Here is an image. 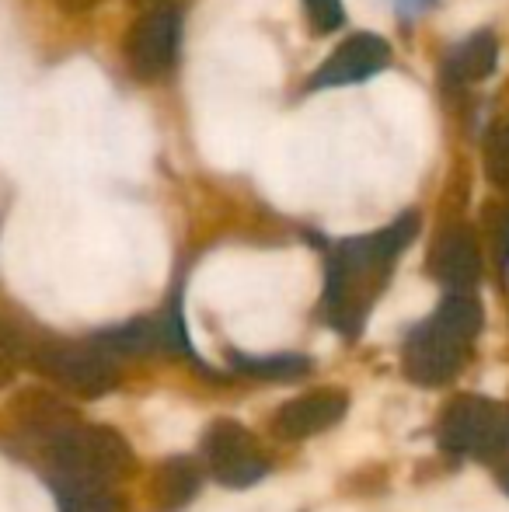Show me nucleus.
Masks as SVG:
<instances>
[{
    "mask_svg": "<svg viewBox=\"0 0 509 512\" xmlns=\"http://www.w3.org/2000/svg\"><path fill=\"white\" fill-rule=\"evenodd\" d=\"M178 32H182V18L171 4L150 7L143 18L133 21L126 35V67L136 81H154L175 63L178 53Z\"/></svg>",
    "mask_w": 509,
    "mask_h": 512,
    "instance_id": "3",
    "label": "nucleus"
},
{
    "mask_svg": "<svg viewBox=\"0 0 509 512\" xmlns=\"http://www.w3.org/2000/svg\"><path fill=\"white\" fill-rule=\"evenodd\" d=\"M133 4L136 7H147V11H150V7H164V4H171V0H133Z\"/></svg>",
    "mask_w": 509,
    "mask_h": 512,
    "instance_id": "16",
    "label": "nucleus"
},
{
    "mask_svg": "<svg viewBox=\"0 0 509 512\" xmlns=\"http://www.w3.org/2000/svg\"><path fill=\"white\" fill-rule=\"evenodd\" d=\"M60 506L63 512H119V502L105 488L84 478H70V485L60 488Z\"/></svg>",
    "mask_w": 509,
    "mask_h": 512,
    "instance_id": "11",
    "label": "nucleus"
},
{
    "mask_svg": "<svg viewBox=\"0 0 509 512\" xmlns=\"http://www.w3.org/2000/svg\"><path fill=\"white\" fill-rule=\"evenodd\" d=\"M304 14L311 21L314 32H339L346 11H342V0H304Z\"/></svg>",
    "mask_w": 509,
    "mask_h": 512,
    "instance_id": "13",
    "label": "nucleus"
},
{
    "mask_svg": "<svg viewBox=\"0 0 509 512\" xmlns=\"http://www.w3.org/2000/svg\"><path fill=\"white\" fill-rule=\"evenodd\" d=\"M499 63V42L492 32H478L471 35L468 42L457 46V53L450 56L447 63V77L454 84H475V81H485V77L496 70Z\"/></svg>",
    "mask_w": 509,
    "mask_h": 512,
    "instance_id": "9",
    "label": "nucleus"
},
{
    "mask_svg": "<svg viewBox=\"0 0 509 512\" xmlns=\"http://www.w3.org/2000/svg\"><path fill=\"white\" fill-rule=\"evenodd\" d=\"M506 488H509V478H506Z\"/></svg>",
    "mask_w": 509,
    "mask_h": 512,
    "instance_id": "18",
    "label": "nucleus"
},
{
    "mask_svg": "<svg viewBox=\"0 0 509 512\" xmlns=\"http://www.w3.org/2000/svg\"><path fill=\"white\" fill-rule=\"evenodd\" d=\"M11 377H14V363L7 356H0V387H4Z\"/></svg>",
    "mask_w": 509,
    "mask_h": 512,
    "instance_id": "15",
    "label": "nucleus"
},
{
    "mask_svg": "<svg viewBox=\"0 0 509 512\" xmlns=\"http://www.w3.org/2000/svg\"><path fill=\"white\" fill-rule=\"evenodd\" d=\"M342 408H346V401L339 394H328V391L311 394V398L297 401V405H286L283 418H279V429L293 432V436H307V432L332 425L342 415Z\"/></svg>",
    "mask_w": 509,
    "mask_h": 512,
    "instance_id": "10",
    "label": "nucleus"
},
{
    "mask_svg": "<svg viewBox=\"0 0 509 512\" xmlns=\"http://www.w3.org/2000/svg\"><path fill=\"white\" fill-rule=\"evenodd\" d=\"M485 164H489V178L496 185H509V122L492 129L489 143H485Z\"/></svg>",
    "mask_w": 509,
    "mask_h": 512,
    "instance_id": "12",
    "label": "nucleus"
},
{
    "mask_svg": "<svg viewBox=\"0 0 509 512\" xmlns=\"http://www.w3.org/2000/svg\"><path fill=\"white\" fill-rule=\"evenodd\" d=\"M443 439L457 450H496L509 443V411L489 401H461L443 418Z\"/></svg>",
    "mask_w": 509,
    "mask_h": 512,
    "instance_id": "6",
    "label": "nucleus"
},
{
    "mask_svg": "<svg viewBox=\"0 0 509 512\" xmlns=\"http://www.w3.org/2000/svg\"><path fill=\"white\" fill-rule=\"evenodd\" d=\"M391 63V46L374 32H356L349 35L342 46H335V53L321 63L318 74L307 81L311 91H328V88H346V84L370 81L374 74Z\"/></svg>",
    "mask_w": 509,
    "mask_h": 512,
    "instance_id": "4",
    "label": "nucleus"
},
{
    "mask_svg": "<svg viewBox=\"0 0 509 512\" xmlns=\"http://www.w3.org/2000/svg\"><path fill=\"white\" fill-rule=\"evenodd\" d=\"M210 464L227 485H248L265 471L262 460L252 453L248 432L234 422H217L210 432Z\"/></svg>",
    "mask_w": 509,
    "mask_h": 512,
    "instance_id": "7",
    "label": "nucleus"
},
{
    "mask_svg": "<svg viewBox=\"0 0 509 512\" xmlns=\"http://www.w3.org/2000/svg\"><path fill=\"white\" fill-rule=\"evenodd\" d=\"M429 269L436 279L450 286H468L478 279V244L468 230H447V234L436 241L433 258H429Z\"/></svg>",
    "mask_w": 509,
    "mask_h": 512,
    "instance_id": "8",
    "label": "nucleus"
},
{
    "mask_svg": "<svg viewBox=\"0 0 509 512\" xmlns=\"http://www.w3.org/2000/svg\"><path fill=\"white\" fill-rule=\"evenodd\" d=\"M56 4H60L63 14H84V11H91L98 0H56Z\"/></svg>",
    "mask_w": 509,
    "mask_h": 512,
    "instance_id": "14",
    "label": "nucleus"
},
{
    "mask_svg": "<svg viewBox=\"0 0 509 512\" xmlns=\"http://www.w3.org/2000/svg\"><path fill=\"white\" fill-rule=\"evenodd\" d=\"M408 4H415V7H422V4H429V0H408Z\"/></svg>",
    "mask_w": 509,
    "mask_h": 512,
    "instance_id": "17",
    "label": "nucleus"
},
{
    "mask_svg": "<svg viewBox=\"0 0 509 512\" xmlns=\"http://www.w3.org/2000/svg\"><path fill=\"white\" fill-rule=\"evenodd\" d=\"M415 230H419V216L405 213L377 234L339 244V251L328 262V310L339 321V328L360 324L370 297L377 293L394 258L408 248Z\"/></svg>",
    "mask_w": 509,
    "mask_h": 512,
    "instance_id": "1",
    "label": "nucleus"
},
{
    "mask_svg": "<svg viewBox=\"0 0 509 512\" xmlns=\"http://www.w3.org/2000/svg\"><path fill=\"white\" fill-rule=\"evenodd\" d=\"M53 460L70 474V478L102 481L109 474H119L129 460L123 436L112 429H60L53 436Z\"/></svg>",
    "mask_w": 509,
    "mask_h": 512,
    "instance_id": "2",
    "label": "nucleus"
},
{
    "mask_svg": "<svg viewBox=\"0 0 509 512\" xmlns=\"http://www.w3.org/2000/svg\"><path fill=\"white\" fill-rule=\"evenodd\" d=\"M32 359L46 377L60 380L70 391L88 394V398L112 387V366L105 352L81 349V345H42L32 352Z\"/></svg>",
    "mask_w": 509,
    "mask_h": 512,
    "instance_id": "5",
    "label": "nucleus"
}]
</instances>
